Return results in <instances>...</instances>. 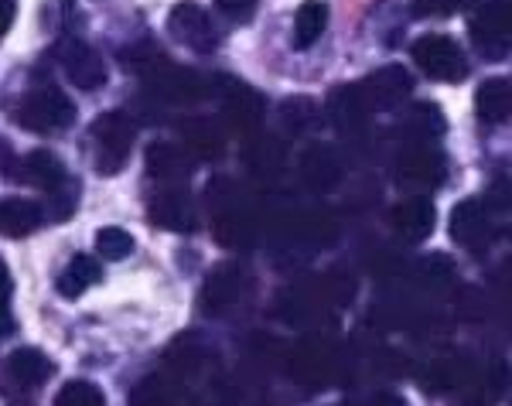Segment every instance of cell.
I'll list each match as a JSON object with an SVG mask.
<instances>
[{
	"label": "cell",
	"instance_id": "10",
	"mask_svg": "<svg viewBox=\"0 0 512 406\" xmlns=\"http://www.w3.org/2000/svg\"><path fill=\"white\" fill-rule=\"evenodd\" d=\"M41 226V209L28 198H0V236L24 239Z\"/></svg>",
	"mask_w": 512,
	"mask_h": 406
},
{
	"label": "cell",
	"instance_id": "18",
	"mask_svg": "<svg viewBox=\"0 0 512 406\" xmlns=\"http://www.w3.org/2000/svg\"><path fill=\"white\" fill-rule=\"evenodd\" d=\"M96 253L103 260H127L134 253V236L120 226H106L96 232Z\"/></svg>",
	"mask_w": 512,
	"mask_h": 406
},
{
	"label": "cell",
	"instance_id": "1",
	"mask_svg": "<svg viewBox=\"0 0 512 406\" xmlns=\"http://www.w3.org/2000/svg\"><path fill=\"white\" fill-rule=\"evenodd\" d=\"M14 120L24 130H35V134H59V130H69L76 123V106H72L69 96L48 86L24 96L18 110H14Z\"/></svg>",
	"mask_w": 512,
	"mask_h": 406
},
{
	"label": "cell",
	"instance_id": "19",
	"mask_svg": "<svg viewBox=\"0 0 512 406\" xmlns=\"http://www.w3.org/2000/svg\"><path fill=\"white\" fill-rule=\"evenodd\" d=\"M55 406H106V396L103 389L96 383H86V379H72V383L62 386L59 400Z\"/></svg>",
	"mask_w": 512,
	"mask_h": 406
},
{
	"label": "cell",
	"instance_id": "8",
	"mask_svg": "<svg viewBox=\"0 0 512 406\" xmlns=\"http://www.w3.org/2000/svg\"><path fill=\"white\" fill-rule=\"evenodd\" d=\"M451 236L458 246L465 250H485L492 239V226H489V212L478 202H461L451 215Z\"/></svg>",
	"mask_w": 512,
	"mask_h": 406
},
{
	"label": "cell",
	"instance_id": "14",
	"mask_svg": "<svg viewBox=\"0 0 512 406\" xmlns=\"http://www.w3.org/2000/svg\"><path fill=\"white\" fill-rule=\"evenodd\" d=\"M475 110L482 123H506L512 110V86L509 79H489L478 86Z\"/></svg>",
	"mask_w": 512,
	"mask_h": 406
},
{
	"label": "cell",
	"instance_id": "12",
	"mask_svg": "<svg viewBox=\"0 0 512 406\" xmlns=\"http://www.w3.org/2000/svg\"><path fill=\"white\" fill-rule=\"evenodd\" d=\"M393 226L403 239L420 243V239H427V232L434 229V205L427 202V198H410V202L396 205Z\"/></svg>",
	"mask_w": 512,
	"mask_h": 406
},
{
	"label": "cell",
	"instance_id": "5",
	"mask_svg": "<svg viewBox=\"0 0 512 406\" xmlns=\"http://www.w3.org/2000/svg\"><path fill=\"white\" fill-rule=\"evenodd\" d=\"M59 65L65 72V79L72 82L76 89H86V93H93V89H99L106 82V65L103 58H99L96 48H89L86 41H62L59 45Z\"/></svg>",
	"mask_w": 512,
	"mask_h": 406
},
{
	"label": "cell",
	"instance_id": "20",
	"mask_svg": "<svg viewBox=\"0 0 512 406\" xmlns=\"http://www.w3.org/2000/svg\"><path fill=\"white\" fill-rule=\"evenodd\" d=\"M11 270L4 267V260H0V338L11 335L14 321H11Z\"/></svg>",
	"mask_w": 512,
	"mask_h": 406
},
{
	"label": "cell",
	"instance_id": "21",
	"mask_svg": "<svg viewBox=\"0 0 512 406\" xmlns=\"http://www.w3.org/2000/svg\"><path fill=\"white\" fill-rule=\"evenodd\" d=\"M465 4L468 0H414V11L417 18H451Z\"/></svg>",
	"mask_w": 512,
	"mask_h": 406
},
{
	"label": "cell",
	"instance_id": "3",
	"mask_svg": "<svg viewBox=\"0 0 512 406\" xmlns=\"http://www.w3.org/2000/svg\"><path fill=\"white\" fill-rule=\"evenodd\" d=\"M414 62L427 79L434 82H461L468 72L465 52L448 35H424L414 41Z\"/></svg>",
	"mask_w": 512,
	"mask_h": 406
},
{
	"label": "cell",
	"instance_id": "17",
	"mask_svg": "<svg viewBox=\"0 0 512 406\" xmlns=\"http://www.w3.org/2000/svg\"><path fill=\"white\" fill-rule=\"evenodd\" d=\"M441 157L431 151H410L400 161V178L403 181H441Z\"/></svg>",
	"mask_w": 512,
	"mask_h": 406
},
{
	"label": "cell",
	"instance_id": "2",
	"mask_svg": "<svg viewBox=\"0 0 512 406\" xmlns=\"http://www.w3.org/2000/svg\"><path fill=\"white\" fill-rule=\"evenodd\" d=\"M89 137H93V147H96V168L103 174H117L123 164H127L137 130H134V123H130L127 113L110 110V113L96 116Z\"/></svg>",
	"mask_w": 512,
	"mask_h": 406
},
{
	"label": "cell",
	"instance_id": "23",
	"mask_svg": "<svg viewBox=\"0 0 512 406\" xmlns=\"http://www.w3.org/2000/svg\"><path fill=\"white\" fill-rule=\"evenodd\" d=\"M11 21H14V0H0V38L7 35Z\"/></svg>",
	"mask_w": 512,
	"mask_h": 406
},
{
	"label": "cell",
	"instance_id": "6",
	"mask_svg": "<svg viewBox=\"0 0 512 406\" xmlns=\"http://www.w3.org/2000/svg\"><path fill=\"white\" fill-rule=\"evenodd\" d=\"M168 31H171V38L181 41L185 48H192V52H212L219 41L216 24H212L209 14H205L198 4H188V0L171 7Z\"/></svg>",
	"mask_w": 512,
	"mask_h": 406
},
{
	"label": "cell",
	"instance_id": "9",
	"mask_svg": "<svg viewBox=\"0 0 512 406\" xmlns=\"http://www.w3.org/2000/svg\"><path fill=\"white\" fill-rule=\"evenodd\" d=\"M7 372H11V379L18 386L38 389L55 376V362L48 359L41 348H18V352H11V359H7Z\"/></svg>",
	"mask_w": 512,
	"mask_h": 406
},
{
	"label": "cell",
	"instance_id": "13",
	"mask_svg": "<svg viewBox=\"0 0 512 406\" xmlns=\"http://www.w3.org/2000/svg\"><path fill=\"white\" fill-rule=\"evenodd\" d=\"M151 215H154V222L168 226L171 232H192L195 229V209H192V202H188L185 192L154 195Z\"/></svg>",
	"mask_w": 512,
	"mask_h": 406
},
{
	"label": "cell",
	"instance_id": "7",
	"mask_svg": "<svg viewBox=\"0 0 512 406\" xmlns=\"http://www.w3.org/2000/svg\"><path fill=\"white\" fill-rule=\"evenodd\" d=\"M410 72L400 69V65H390V69H379L376 76L366 79V86H362V103L369 106V110H393L396 103H403V99L410 96Z\"/></svg>",
	"mask_w": 512,
	"mask_h": 406
},
{
	"label": "cell",
	"instance_id": "22",
	"mask_svg": "<svg viewBox=\"0 0 512 406\" xmlns=\"http://www.w3.org/2000/svg\"><path fill=\"white\" fill-rule=\"evenodd\" d=\"M253 4H256V0H216V7H219V11L236 14V18H239V14H246V11H250Z\"/></svg>",
	"mask_w": 512,
	"mask_h": 406
},
{
	"label": "cell",
	"instance_id": "11",
	"mask_svg": "<svg viewBox=\"0 0 512 406\" xmlns=\"http://www.w3.org/2000/svg\"><path fill=\"white\" fill-rule=\"evenodd\" d=\"M24 181H31V185L45 188L48 195H59L62 188L72 185L69 171H65V164L59 161L55 154L48 151H35L24 161Z\"/></svg>",
	"mask_w": 512,
	"mask_h": 406
},
{
	"label": "cell",
	"instance_id": "24",
	"mask_svg": "<svg viewBox=\"0 0 512 406\" xmlns=\"http://www.w3.org/2000/svg\"><path fill=\"white\" fill-rule=\"evenodd\" d=\"M369 406H407V403H403L400 396H393V393H379Z\"/></svg>",
	"mask_w": 512,
	"mask_h": 406
},
{
	"label": "cell",
	"instance_id": "16",
	"mask_svg": "<svg viewBox=\"0 0 512 406\" xmlns=\"http://www.w3.org/2000/svg\"><path fill=\"white\" fill-rule=\"evenodd\" d=\"M325 28H328V4L325 0H308V4H301V11L294 18V45L311 48L325 35Z\"/></svg>",
	"mask_w": 512,
	"mask_h": 406
},
{
	"label": "cell",
	"instance_id": "4",
	"mask_svg": "<svg viewBox=\"0 0 512 406\" xmlns=\"http://www.w3.org/2000/svg\"><path fill=\"white\" fill-rule=\"evenodd\" d=\"M472 41L485 58L499 62L509 55V38H512V18H509V0H485L482 7L472 14Z\"/></svg>",
	"mask_w": 512,
	"mask_h": 406
},
{
	"label": "cell",
	"instance_id": "15",
	"mask_svg": "<svg viewBox=\"0 0 512 406\" xmlns=\"http://www.w3.org/2000/svg\"><path fill=\"white\" fill-rule=\"evenodd\" d=\"M103 280V267H99V260H93V256L79 253L69 260V267L62 270L59 277V294L69 297V301H76V297L86 294L89 287L99 284Z\"/></svg>",
	"mask_w": 512,
	"mask_h": 406
}]
</instances>
